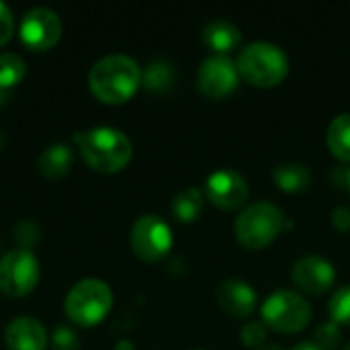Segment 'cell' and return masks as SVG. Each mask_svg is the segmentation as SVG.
Listing matches in <instances>:
<instances>
[{
	"label": "cell",
	"instance_id": "8fae6325",
	"mask_svg": "<svg viewBox=\"0 0 350 350\" xmlns=\"http://www.w3.org/2000/svg\"><path fill=\"white\" fill-rule=\"evenodd\" d=\"M205 197L219 209H238L248 199V183L234 168H217L205 180Z\"/></svg>",
	"mask_w": 350,
	"mask_h": 350
},
{
	"label": "cell",
	"instance_id": "83f0119b",
	"mask_svg": "<svg viewBox=\"0 0 350 350\" xmlns=\"http://www.w3.org/2000/svg\"><path fill=\"white\" fill-rule=\"evenodd\" d=\"M291 350H322L316 342H312V340H306V342H299V345H295Z\"/></svg>",
	"mask_w": 350,
	"mask_h": 350
},
{
	"label": "cell",
	"instance_id": "7c38bea8",
	"mask_svg": "<svg viewBox=\"0 0 350 350\" xmlns=\"http://www.w3.org/2000/svg\"><path fill=\"white\" fill-rule=\"evenodd\" d=\"M291 277L301 291L310 295H322L332 289L336 281V269L328 258L318 254H308L293 262Z\"/></svg>",
	"mask_w": 350,
	"mask_h": 350
},
{
	"label": "cell",
	"instance_id": "e0dca14e",
	"mask_svg": "<svg viewBox=\"0 0 350 350\" xmlns=\"http://www.w3.org/2000/svg\"><path fill=\"white\" fill-rule=\"evenodd\" d=\"M273 180L285 193H301L312 185V172L301 162H281L273 170Z\"/></svg>",
	"mask_w": 350,
	"mask_h": 350
},
{
	"label": "cell",
	"instance_id": "4fadbf2b",
	"mask_svg": "<svg viewBox=\"0 0 350 350\" xmlns=\"http://www.w3.org/2000/svg\"><path fill=\"white\" fill-rule=\"evenodd\" d=\"M215 297L219 308L232 318H248L256 310V291L242 279H226L217 285Z\"/></svg>",
	"mask_w": 350,
	"mask_h": 350
},
{
	"label": "cell",
	"instance_id": "6da1fadb",
	"mask_svg": "<svg viewBox=\"0 0 350 350\" xmlns=\"http://www.w3.org/2000/svg\"><path fill=\"white\" fill-rule=\"evenodd\" d=\"M142 84L139 64L125 53H111L94 62L88 74L90 92L107 105L129 100Z\"/></svg>",
	"mask_w": 350,
	"mask_h": 350
},
{
	"label": "cell",
	"instance_id": "603a6c76",
	"mask_svg": "<svg viewBox=\"0 0 350 350\" xmlns=\"http://www.w3.org/2000/svg\"><path fill=\"white\" fill-rule=\"evenodd\" d=\"M328 310L334 322L350 326V285H345L334 291V295L330 297Z\"/></svg>",
	"mask_w": 350,
	"mask_h": 350
},
{
	"label": "cell",
	"instance_id": "1f68e13d",
	"mask_svg": "<svg viewBox=\"0 0 350 350\" xmlns=\"http://www.w3.org/2000/svg\"><path fill=\"white\" fill-rule=\"evenodd\" d=\"M193 350H205V349H193Z\"/></svg>",
	"mask_w": 350,
	"mask_h": 350
},
{
	"label": "cell",
	"instance_id": "8992f818",
	"mask_svg": "<svg viewBox=\"0 0 350 350\" xmlns=\"http://www.w3.org/2000/svg\"><path fill=\"white\" fill-rule=\"evenodd\" d=\"M260 314L267 328L275 332L293 334L308 328L312 320V306L297 291L277 289L262 301Z\"/></svg>",
	"mask_w": 350,
	"mask_h": 350
},
{
	"label": "cell",
	"instance_id": "ac0fdd59",
	"mask_svg": "<svg viewBox=\"0 0 350 350\" xmlns=\"http://www.w3.org/2000/svg\"><path fill=\"white\" fill-rule=\"evenodd\" d=\"M326 142L338 160L350 162V113H340L330 121Z\"/></svg>",
	"mask_w": 350,
	"mask_h": 350
},
{
	"label": "cell",
	"instance_id": "2e32d148",
	"mask_svg": "<svg viewBox=\"0 0 350 350\" xmlns=\"http://www.w3.org/2000/svg\"><path fill=\"white\" fill-rule=\"evenodd\" d=\"M72 164H74V152L66 144H53L45 148L41 156L37 158L39 172L49 180H59L62 176H66Z\"/></svg>",
	"mask_w": 350,
	"mask_h": 350
},
{
	"label": "cell",
	"instance_id": "7a4b0ae2",
	"mask_svg": "<svg viewBox=\"0 0 350 350\" xmlns=\"http://www.w3.org/2000/svg\"><path fill=\"white\" fill-rule=\"evenodd\" d=\"M76 148L80 150L82 160L100 174H113L123 170L131 156V139L117 127H90L74 135Z\"/></svg>",
	"mask_w": 350,
	"mask_h": 350
},
{
	"label": "cell",
	"instance_id": "5b68a950",
	"mask_svg": "<svg viewBox=\"0 0 350 350\" xmlns=\"http://www.w3.org/2000/svg\"><path fill=\"white\" fill-rule=\"evenodd\" d=\"M113 308V291L100 279H82L66 295V316L80 328L100 324Z\"/></svg>",
	"mask_w": 350,
	"mask_h": 350
},
{
	"label": "cell",
	"instance_id": "5bb4252c",
	"mask_svg": "<svg viewBox=\"0 0 350 350\" xmlns=\"http://www.w3.org/2000/svg\"><path fill=\"white\" fill-rule=\"evenodd\" d=\"M4 342L8 350H45L47 332L39 320L21 316L8 322L4 330Z\"/></svg>",
	"mask_w": 350,
	"mask_h": 350
},
{
	"label": "cell",
	"instance_id": "4dcf8cb0",
	"mask_svg": "<svg viewBox=\"0 0 350 350\" xmlns=\"http://www.w3.org/2000/svg\"><path fill=\"white\" fill-rule=\"evenodd\" d=\"M349 191H350V170H349Z\"/></svg>",
	"mask_w": 350,
	"mask_h": 350
},
{
	"label": "cell",
	"instance_id": "9c48e42d",
	"mask_svg": "<svg viewBox=\"0 0 350 350\" xmlns=\"http://www.w3.org/2000/svg\"><path fill=\"white\" fill-rule=\"evenodd\" d=\"M62 31H64V25H62L59 14L45 6L27 10L25 16L21 18V27H18L21 41L33 51L51 49L59 41Z\"/></svg>",
	"mask_w": 350,
	"mask_h": 350
},
{
	"label": "cell",
	"instance_id": "7402d4cb",
	"mask_svg": "<svg viewBox=\"0 0 350 350\" xmlns=\"http://www.w3.org/2000/svg\"><path fill=\"white\" fill-rule=\"evenodd\" d=\"M314 342L322 350H334L342 345V328L338 322H322L314 330Z\"/></svg>",
	"mask_w": 350,
	"mask_h": 350
},
{
	"label": "cell",
	"instance_id": "9a60e30c",
	"mask_svg": "<svg viewBox=\"0 0 350 350\" xmlns=\"http://www.w3.org/2000/svg\"><path fill=\"white\" fill-rule=\"evenodd\" d=\"M201 39L211 51H215V55H228L232 49L240 45L242 33L236 23L228 18H213L203 27Z\"/></svg>",
	"mask_w": 350,
	"mask_h": 350
},
{
	"label": "cell",
	"instance_id": "ffe728a7",
	"mask_svg": "<svg viewBox=\"0 0 350 350\" xmlns=\"http://www.w3.org/2000/svg\"><path fill=\"white\" fill-rule=\"evenodd\" d=\"M27 66L16 53H0V94L6 96L10 88L23 82Z\"/></svg>",
	"mask_w": 350,
	"mask_h": 350
},
{
	"label": "cell",
	"instance_id": "4316f807",
	"mask_svg": "<svg viewBox=\"0 0 350 350\" xmlns=\"http://www.w3.org/2000/svg\"><path fill=\"white\" fill-rule=\"evenodd\" d=\"M330 219H332V226L338 232H350V207H345V205L336 207L332 211V217Z\"/></svg>",
	"mask_w": 350,
	"mask_h": 350
},
{
	"label": "cell",
	"instance_id": "44dd1931",
	"mask_svg": "<svg viewBox=\"0 0 350 350\" xmlns=\"http://www.w3.org/2000/svg\"><path fill=\"white\" fill-rule=\"evenodd\" d=\"M174 82V70L170 64L166 62H152L148 64V68L142 72V84L148 88V90H166L170 88Z\"/></svg>",
	"mask_w": 350,
	"mask_h": 350
},
{
	"label": "cell",
	"instance_id": "f1b7e54d",
	"mask_svg": "<svg viewBox=\"0 0 350 350\" xmlns=\"http://www.w3.org/2000/svg\"><path fill=\"white\" fill-rule=\"evenodd\" d=\"M254 350H285L281 345H277V342H265V345H260L258 349Z\"/></svg>",
	"mask_w": 350,
	"mask_h": 350
},
{
	"label": "cell",
	"instance_id": "3957f363",
	"mask_svg": "<svg viewBox=\"0 0 350 350\" xmlns=\"http://www.w3.org/2000/svg\"><path fill=\"white\" fill-rule=\"evenodd\" d=\"M236 66L240 78H244L254 86L269 88V86H277L287 78L289 57L279 45L271 41H254L248 43L244 49H240Z\"/></svg>",
	"mask_w": 350,
	"mask_h": 350
},
{
	"label": "cell",
	"instance_id": "277c9868",
	"mask_svg": "<svg viewBox=\"0 0 350 350\" xmlns=\"http://www.w3.org/2000/svg\"><path fill=\"white\" fill-rule=\"evenodd\" d=\"M285 226H291L283 209L271 201H254L244 207L234 224V234L244 248H265L269 246Z\"/></svg>",
	"mask_w": 350,
	"mask_h": 350
},
{
	"label": "cell",
	"instance_id": "cb8c5ba5",
	"mask_svg": "<svg viewBox=\"0 0 350 350\" xmlns=\"http://www.w3.org/2000/svg\"><path fill=\"white\" fill-rule=\"evenodd\" d=\"M240 338L246 347L250 349H258L260 345L267 342V324L262 320H252L246 322L240 330Z\"/></svg>",
	"mask_w": 350,
	"mask_h": 350
},
{
	"label": "cell",
	"instance_id": "d4e9b609",
	"mask_svg": "<svg viewBox=\"0 0 350 350\" xmlns=\"http://www.w3.org/2000/svg\"><path fill=\"white\" fill-rule=\"evenodd\" d=\"M51 350H80V338L70 326H57L51 336Z\"/></svg>",
	"mask_w": 350,
	"mask_h": 350
},
{
	"label": "cell",
	"instance_id": "d6986e66",
	"mask_svg": "<svg viewBox=\"0 0 350 350\" xmlns=\"http://www.w3.org/2000/svg\"><path fill=\"white\" fill-rule=\"evenodd\" d=\"M203 199H205V193L199 187H189V189L178 191L172 197V203H170L172 215L178 221H193V219H197L201 209H203Z\"/></svg>",
	"mask_w": 350,
	"mask_h": 350
},
{
	"label": "cell",
	"instance_id": "52a82bcc",
	"mask_svg": "<svg viewBox=\"0 0 350 350\" xmlns=\"http://www.w3.org/2000/svg\"><path fill=\"white\" fill-rule=\"evenodd\" d=\"M129 244L139 260L158 262L172 248V230L160 215L146 213L135 219L129 232Z\"/></svg>",
	"mask_w": 350,
	"mask_h": 350
},
{
	"label": "cell",
	"instance_id": "ba28073f",
	"mask_svg": "<svg viewBox=\"0 0 350 350\" xmlns=\"http://www.w3.org/2000/svg\"><path fill=\"white\" fill-rule=\"evenodd\" d=\"M39 281L37 256L27 248H14L0 258V291L6 297L29 295Z\"/></svg>",
	"mask_w": 350,
	"mask_h": 350
},
{
	"label": "cell",
	"instance_id": "484cf974",
	"mask_svg": "<svg viewBox=\"0 0 350 350\" xmlns=\"http://www.w3.org/2000/svg\"><path fill=\"white\" fill-rule=\"evenodd\" d=\"M12 31H14L12 10L4 2H0V45H4L12 37Z\"/></svg>",
	"mask_w": 350,
	"mask_h": 350
},
{
	"label": "cell",
	"instance_id": "30bf717a",
	"mask_svg": "<svg viewBox=\"0 0 350 350\" xmlns=\"http://www.w3.org/2000/svg\"><path fill=\"white\" fill-rule=\"evenodd\" d=\"M197 84L209 98H224L232 94L240 84V72L230 55H209L201 62L197 72Z\"/></svg>",
	"mask_w": 350,
	"mask_h": 350
},
{
	"label": "cell",
	"instance_id": "f546056e",
	"mask_svg": "<svg viewBox=\"0 0 350 350\" xmlns=\"http://www.w3.org/2000/svg\"><path fill=\"white\" fill-rule=\"evenodd\" d=\"M342 350H350V342H349V345H345V349H342Z\"/></svg>",
	"mask_w": 350,
	"mask_h": 350
}]
</instances>
